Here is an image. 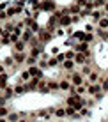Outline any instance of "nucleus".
<instances>
[{"label": "nucleus", "mask_w": 108, "mask_h": 122, "mask_svg": "<svg viewBox=\"0 0 108 122\" xmlns=\"http://www.w3.org/2000/svg\"><path fill=\"white\" fill-rule=\"evenodd\" d=\"M69 81L73 83V87H80V85H83V81H85V76L82 73H76V71H74V73H71L69 74Z\"/></svg>", "instance_id": "f257e3e1"}, {"label": "nucleus", "mask_w": 108, "mask_h": 122, "mask_svg": "<svg viewBox=\"0 0 108 122\" xmlns=\"http://www.w3.org/2000/svg\"><path fill=\"white\" fill-rule=\"evenodd\" d=\"M37 37H39V41H41L43 44H44V43H50V41L53 39L51 32H50L48 28H46V30H44V28H41V30H39V34H37Z\"/></svg>", "instance_id": "f03ea898"}, {"label": "nucleus", "mask_w": 108, "mask_h": 122, "mask_svg": "<svg viewBox=\"0 0 108 122\" xmlns=\"http://www.w3.org/2000/svg\"><path fill=\"white\" fill-rule=\"evenodd\" d=\"M101 85H98V83H89L87 85V92H89L90 96H98V94H101Z\"/></svg>", "instance_id": "7ed1b4c3"}, {"label": "nucleus", "mask_w": 108, "mask_h": 122, "mask_svg": "<svg viewBox=\"0 0 108 122\" xmlns=\"http://www.w3.org/2000/svg\"><path fill=\"white\" fill-rule=\"evenodd\" d=\"M28 73H30L32 78H43V73H41L39 66H30V67H28Z\"/></svg>", "instance_id": "20e7f679"}, {"label": "nucleus", "mask_w": 108, "mask_h": 122, "mask_svg": "<svg viewBox=\"0 0 108 122\" xmlns=\"http://www.w3.org/2000/svg\"><path fill=\"white\" fill-rule=\"evenodd\" d=\"M39 83H41V78H32L30 81H28L27 85H25V87H27V92H28V90H37Z\"/></svg>", "instance_id": "39448f33"}, {"label": "nucleus", "mask_w": 108, "mask_h": 122, "mask_svg": "<svg viewBox=\"0 0 108 122\" xmlns=\"http://www.w3.org/2000/svg\"><path fill=\"white\" fill-rule=\"evenodd\" d=\"M32 37H34V32H32L30 28L23 30V34H21V41H23L25 44H27V43H30V41H32Z\"/></svg>", "instance_id": "423d86ee"}, {"label": "nucleus", "mask_w": 108, "mask_h": 122, "mask_svg": "<svg viewBox=\"0 0 108 122\" xmlns=\"http://www.w3.org/2000/svg\"><path fill=\"white\" fill-rule=\"evenodd\" d=\"M41 11H48V12L55 11V4H53V0H48V2H43V4H41Z\"/></svg>", "instance_id": "0eeeda50"}, {"label": "nucleus", "mask_w": 108, "mask_h": 122, "mask_svg": "<svg viewBox=\"0 0 108 122\" xmlns=\"http://www.w3.org/2000/svg\"><path fill=\"white\" fill-rule=\"evenodd\" d=\"M37 92H41V94H50V87H48L46 80H41L39 87H37Z\"/></svg>", "instance_id": "6e6552de"}, {"label": "nucleus", "mask_w": 108, "mask_h": 122, "mask_svg": "<svg viewBox=\"0 0 108 122\" xmlns=\"http://www.w3.org/2000/svg\"><path fill=\"white\" fill-rule=\"evenodd\" d=\"M87 81L89 83H98V81H101V76H99L98 71H92V73L87 76Z\"/></svg>", "instance_id": "1a4fd4ad"}, {"label": "nucleus", "mask_w": 108, "mask_h": 122, "mask_svg": "<svg viewBox=\"0 0 108 122\" xmlns=\"http://www.w3.org/2000/svg\"><path fill=\"white\" fill-rule=\"evenodd\" d=\"M74 62H76V64H80V66H85L89 60H87V57L83 55V53H78V51H76V55H74Z\"/></svg>", "instance_id": "9d476101"}, {"label": "nucleus", "mask_w": 108, "mask_h": 122, "mask_svg": "<svg viewBox=\"0 0 108 122\" xmlns=\"http://www.w3.org/2000/svg\"><path fill=\"white\" fill-rule=\"evenodd\" d=\"M12 58H14V62H25L27 60V57H25L23 51H14L12 53Z\"/></svg>", "instance_id": "9b49d317"}, {"label": "nucleus", "mask_w": 108, "mask_h": 122, "mask_svg": "<svg viewBox=\"0 0 108 122\" xmlns=\"http://www.w3.org/2000/svg\"><path fill=\"white\" fill-rule=\"evenodd\" d=\"M59 83H60V90H71V87H73V83L69 81L67 78H66V80H60Z\"/></svg>", "instance_id": "f8f14e48"}, {"label": "nucleus", "mask_w": 108, "mask_h": 122, "mask_svg": "<svg viewBox=\"0 0 108 122\" xmlns=\"http://www.w3.org/2000/svg\"><path fill=\"white\" fill-rule=\"evenodd\" d=\"M74 66H76V62H74V60H64V62H62V67H64L66 71H73Z\"/></svg>", "instance_id": "ddd939ff"}, {"label": "nucleus", "mask_w": 108, "mask_h": 122, "mask_svg": "<svg viewBox=\"0 0 108 122\" xmlns=\"http://www.w3.org/2000/svg\"><path fill=\"white\" fill-rule=\"evenodd\" d=\"M71 23H73V18H71V16L66 14V16H62V18H60V27H69Z\"/></svg>", "instance_id": "4468645a"}, {"label": "nucleus", "mask_w": 108, "mask_h": 122, "mask_svg": "<svg viewBox=\"0 0 108 122\" xmlns=\"http://www.w3.org/2000/svg\"><path fill=\"white\" fill-rule=\"evenodd\" d=\"M7 80H9V74H7V73L0 74V89H2V90L7 87Z\"/></svg>", "instance_id": "2eb2a0df"}, {"label": "nucleus", "mask_w": 108, "mask_h": 122, "mask_svg": "<svg viewBox=\"0 0 108 122\" xmlns=\"http://www.w3.org/2000/svg\"><path fill=\"white\" fill-rule=\"evenodd\" d=\"M87 50H89V44H87V43H80V44H76L74 51H78V53H85Z\"/></svg>", "instance_id": "dca6fc26"}, {"label": "nucleus", "mask_w": 108, "mask_h": 122, "mask_svg": "<svg viewBox=\"0 0 108 122\" xmlns=\"http://www.w3.org/2000/svg\"><path fill=\"white\" fill-rule=\"evenodd\" d=\"M4 97H5V99H11L12 97V96H14V89H11V87H5V89H4Z\"/></svg>", "instance_id": "f3484780"}, {"label": "nucleus", "mask_w": 108, "mask_h": 122, "mask_svg": "<svg viewBox=\"0 0 108 122\" xmlns=\"http://www.w3.org/2000/svg\"><path fill=\"white\" fill-rule=\"evenodd\" d=\"M25 92H27V87H25V85H20V83H18V85L14 87V94L16 96H21V94H25Z\"/></svg>", "instance_id": "a211bd4d"}, {"label": "nucleus", "mask_w": 108, "mask_h": 122, "mask_svg": "<svg viewBox=\"0 0 108 122\" xmlns=\"http://www.w3.org/2000/svg\"><path fill=\"white\" fill-rule=\"evenodd\" d=\"M48 87H50V90H60V83L53 81V80H48Z\"/></svg>", "instance_id": "6ab92c4d"}, {"label": "nucleus", "mask_w": 108, "mask_h": 122, "mask_svg": "<svg viewBox=\"0 0 108 122\" xmlns=\"http://www.w3.org/2000/svg\"><path fill=\"white\" fill-rule=\"evenodd\" d=\"M98 25H99V28H103V30H108V18L103 16V18L98 21Z\"/></svg>", "instance_id": "aec40b11"}, {"label": "nucleus", "mask_w": 108, "mask_h": 122, "mask_svg": "<svg viewBox=\"0 0 108 122\" xmlns=\"http://www.w3.org/2000/svg\"><path fill=\"white\" fill-rule=\"evenodd\" d=\"M30 55H32V57L43 55V46H41V48H30Z\"/></svg>", "instance_id": "412c9836"}, {"label": "nucleus", "mask_w": 108, "mask_h": 122, "mask_svg": "<svg viewBox=\"0 0 108 122\" xmlns=\"http://www.w3.org/2000/svg\"><path fill=\"white\" fill-rule=\"evenodd\" d=\"M90 16H92L94 21H99V20L103 18V12L101 11H92V12H90Z\"/></svg>", "instance_id": "4be33fe9"}, {"label": "nucleus", "mask_w": 108, "mask_h": 122, "mask_svg": "<svg viewBox=\"0 0 108 122\" xmlns=\"http://www.w3.org/2000/svg\"><path fill=\"white\" fill-rule=\"evenodd\" d=\"M30 80H32L30 73H28V71H23V73H21V80H20V81H25V83H28Z\"/></svg>", "instance_id": "5701e85b"}, {"label": "nucleus", "mask_w": 108, "mask_h": 122, "mask_svg": "<svg viewBox=\"0 0 108 122\" xmlns=\"http://www.w3.org/2000/svg\"><path fill=\"white\" fill-rule=\"evenodd\" d=\"M23 50H25V43H23L21 39H20L18 43L14 44V51H23Z\"/></svg>", "instance_id": "b1692460"}, {"label": "nucleus", "mask_w": 108, "mask_h": 122, "mask_svg": "<svg viewBox=\"0 0 108 122\" xmlns=\"http://www.w3.org/2000/svg\"><path fill=\"white\" fill-rule=\"evenodd\" d=\"M73 37L76 41H80V43H83V37H85V32H74L73 34Z\"/></svg>", "instance_id": "393cba45"}, {"label": "nucleus", "mask_w": 108, "mask_h": 122, "mask_svg": "<svg viewBox=\"0 0 108 122\" xmlns=\"http://www.w3.org/2000/svg\"><path fill=\"white\" fill-rule=\"evenodd\" d=\"M74 55H76L74 50H67L66 51V60H74Z\"/></svg>", "instance_id": "a878e982"}, {"label": "nucleus", "mask_w": 108, "mask_h": 122, "mask_svg": "<svg viewBox=\"0 0 108 122\" xmlns=\"http://www.w3.org/2000/svg\"><path fill=\"white\" fill-rule=\"evenodd\" d=\"M94 41V36L90 32H85V37H83V43H87V44H90Z\"/></svg>", "instance_id": "bb28decb"}, {"label": "nucleus", "mask_w": 108, "mask_h": 122, "mask_svg": "<svg viewBox=\"0 0 108 122\" xmlns=\"http://www.w3.org/2000/svg\"><path fill=\"white\" fill-rule=\"evenodd\" d=\"M55 115L59 117V119H64V117H66V108H57V110H55Z\"/></svg>", "instance_id": "cd10ccee"}, {"label": "nucleus", "mask_w": 108, "mask_h": 122, "mask_svg": "<svg viewBox=\"0 0 108 122\" xmlns=\"http://www.w3.org/2000/svg\"><path fill=\"white\" fill-rule=\"evenodd\" d=\"M0 117H9V108L7 106H0Z\"/></svg>", "instance_id": "c85d7f7f"}, {"label": "nucleus", "mask_w": 108, "mask_h": 122, "mask_svg": "<svg viewBox=\"0 0 108 122\" xmlns=\"http://www.w3.org/2000/svg\"><path fill=\"white\" fill-rule=\"evenodd\" d=\"M90 73H92V69H90V66H89V64H85V66H83V69H82V74H83V76H89Z\"/></svg>", "instance_id": "c756f323"}, {"label": "nucleus", "mask_w": 108, "mask_h": 122, "mask_svg": "<svg viewBox=\"0 0 108 122\" xmlns=\"http://www.w3.org/2000/svg\"><path fill=\"white\" fill-rule=\"evenodd\" d=\"M7 120H9V122H18L20 120V115H18V113H9Z\"/></svg>", "instance_id": "7c9ffc66"}, {"label": "nucleus", "mask_w": 108, "mask_h": 122, "mask_svg": "<svg viewBox=\"0 0 108 122\" xmlns=\"http://www.w3.org/2000/svg\"><path fill=\"white\" fill-rule=\"evenodd\" d=\"M25 62L28 64V67H30V66H36V64H37V57H32V55H30V57H28Z\"/></svg>", "instance_id": "2f4dec72"}, {"label": "nucleus", "mask_w": 108, "mask_h": 122, "mask_svg": "<svg viewBox=\"0 0 108 122\" xmlns=\"http://www.w3.org/2000/svg\"><path fill=\"white\" fill-rule=\"evenodd\" d=\"M57 64H59L57 58H48V67H57Z\"/></svg>", "instance_id": "473e14b6"}, {"label": "nucleus", "mask_w": 108, "mask_h": 122, "mask_svg": "<svg viewBox=\"0 0 108 122\" xmlns=\"http://www.w3.org/2000/svg\"><path fill=\"white\" fill-rule=\"evenodd\" d=\"M80 11H82V7L78 5V4H74V5L71 7V9H69V12H73V14H74V12H76V14H78V12H80Z\"/></svg>", "instance_id": "72a5a7b5"}, {"label": "nucleus", "mask_w": 108, "mask_h": 122, "mask_svg": "<svg viewBox=\"0 0 108 122\" xmlns=\"http://www.w3.org/2000/svg\"><path fill=\"white\" fill-rule=\"evenodd\" d=\"M14 28H16V25H12V23H7L5 25V32H9V34L14 32Z\"/></svg>", "instance_id": "f704fd0d"}, {"label": "nucleus", "mask_w": 108, "mask_h": 122, "mask_svg": "<svg viewBox=\"0 0 108 122\" xmlns=\"http://www.w3.org/2000/svg\"><path fill=\"white\" fill-rule=\"evenodd\" d=\"M18 41H20V36H18V34H11V43L16 44Z\"/></svg>", "instance_id": "c9c22d12"}, {"label": "nucleus", "mask_w": 108, "mask_h": 122, "mask_svg": "<svg viewBox=\"0 0 108 122\" xmlns=\"http://www.w3.org/2000/svg\"><path fill=\"white\" fill-rule=\"evenodd\" d=\"M101 89L105 90V92L108 90V80H103V78H101Z\"/></svg>", "instance_id": "e433bc0d"}, {"label": "nucleus", "mask_w": 108, "mask_h": 122, "mask_svg": "<svg viewBox=\"0 0 108 122\" xmlns=\"http://www.w3.org/2000/svg\"><path fill=\"white\" fill-rule=\"evenodd\" d=\"M39 67H41V69H44V67H48V60H44V58H41V60H39Z\"/></svg>", "instance_id": "4c0bfd02"}, {"label": "nucleus", "mask_w": 108, "mask_h": 122, "mask_svg": "<svg viewBox=\"0 0 108 122\" xmlns=\"http://www.w3.org/2000/svg\"><path fill=\"white\" fill-rule=\"evenodd\" d=\"M76 4H78L80 7H82V9H83V7L87 5V4H89V0H76Z\"/></svg>", "instance_id": "58836bf2"}, {"label": "nucleus", "mask_w": 108, "mask_h": 122, "mask_svg": "<svg viewBox=\"0 0 108 122\" xmlns=\"http://www.w3.org/2000/svg\"><path fill=\"white\" fill-rule=\"evenodd\" d=\"M87 90V87H83V85H80V87H76V94H83V92Z\"/></svg>", "instance_id": "ea45409f"}, {"label": "nucleus", "mask_w": 108, "mask_h": 122, "mask_svg": "<svg viewBox=\"0 0 108 122\" xmlns=\"http://www.w3.org/2000/svg\"><path fill=\"white\" fill-rule=\"evenodd\" d=\"M57 60H59L60 64H62V62L66 60V53H59V55H57Z\"/></svg>", "instance_id": "a19ab883"}, {"label": "nucleus", "mask_w": 108, "mask_h": 122, "mask_svg": "<svg viewBox=\"0 0 108 122\" xmlns=\"http://www.w3.org/2000/svg\"><path fill=\"white\" fill-rule=\"evenodd\" d=\"M80 115H83V117H87V115H90V112H89V110H87V108L83 106V108H82V110H80Z\"/></svg>", "instance_id": "79ce46f5"}, {"label": "nucleus", "mask_w": 108, "mask_h": 122, "mask_svg": "<svg viewBox=\"0 0 108 122\" xmlns=\"http://www.w3.org/2000/svg\"><path fill=\"white\" fill-rule=\"evenodd\" d=\"M7 18H9V16H7V12H5V11L0 12V21H4V20H7Z\"/></svg>", "instance_id": "37998d69"}, {"label": "nucleus", "mask_w": 108, "mask_h": 122, "mask_svg": "<svg viewBox=\"0 0 108 122\" xmlns=\"http://www.w3.org/2000/svg\"><path fill=\"white\" fill-rule=\"evenodd\" d=\"M5 101H7V99L2 96V97H0V106H5Z\"/></svg>", "instance_id": "c03bdc74"}, {"label": "nucleus", "mask_w": 108, "mask_h": 122, "mask_svg": "<svg viewBox=\"0 0 108 122\" xmlns=\"http://www.w3.org/2000/svg\"><path fill=\"white\" fill-rule=\"evenodd\" d=\"M71 18H73V23H78V21H80V16H78V14H76V16H71Z\"/></svg>", "instance_id": "a18cd8bd"}, {"label": "nucleus", "mask_w": 108, "mask_h": 122, "mask_svg": "<svg viewBox=\"0 0 108 122\" xmlns=\"http://www.w3.org/2000/svg\"><path fill=\"white\" fill-rule=\"evenodd\" d=\"M51 53L53 55H59V48H51Z\"/></svg>", "instance_id": "49530a36"}, {"label": "nucleus", "mask_w": 108, "mask_h": 122, "mask_svg": "<svg viewBox=\"0 0 108 122\" xmlns=\"http://www.w3.org/2000/svg\"><path fill=\"white\" fill-rule=\"evenodd\" d=\"M5 73V67H4V64H0V74H4Z\"/></svg>", "instance_id": "de8ad7c7"}, {"label": "nucleus", "mask_w": 108, "mask_h": 122, "mask_svg": "<svg viewBox=\"0 0 108 122\" xmlns=\"http://www.w3.org/2000/svg\"><path fill=\"white\" fill-rule=\"evenodd\" d=\"M18 122H30V120H27V119H23V117H21V119H20Z\"/></svg>", "instance_id": "09e8293b"}, {"label": "nucleus", "mask_w": 108, "mask_h": 122, "mask_svg": "<svg viewBox=\"0 0 108 122\" xmlns=\"http://www.w3.org/2000/svg\"><path fill=\"white\" fill-rule=\"evenodd\" d=\"M4 32H5V30H4V28H2V27H0V36H2V34H4Z\"/></svg>", "instance_id": "8fccbe9b"}, {"label": "nucleus", "mask_w": 108, "mask_h": 122, "mask_svg": "<svg viewBox=\"0 0 108 122\" xmlns=\"http://www.w3.org/2000/svg\"><path fill=\"white\" fill-rule=\"evenodd\" d=\"M105 9L108 11V0H106V4H105Z\"/></svg>", "instance_id": "3c124183"}, {"label": "nucleus", "mask_w": 108, "mask_h": 122, "mask_svg": "<svg viewBox=\"0 0 108 122\" xmlns=\"http://www.w3.org/2000/svg\"><path fill=\"white\" fill-rule=\"evenodd\" d=\"M2 94H4V90H2V89H0V97H2Z\"/></svg>", "instance_id": "603ef678"}, {"label": "nucleus", "mask_w": 108, "mask_h": 122, "mask_svg": "<svg viewBox=\"0 0 108 122\" xmlns=\"http://www.w3.org/2000/svg\"><path fill=\"white\" fill-rule=\"evenodd\" d=\"M105 39H108V30H106V37H105Z\"/></svg>", "instance_id": "864d4df0"}, {"label": "nucleus", "mask_w": 108, "mask_h": 122, "mask_svg": "<svg viewBox=\"0 0 108 122\" xmlns=\"http://www.w3.org/2000/svg\"><path fill=\"white\" fill-rule=\"evenodd\" d=\"M30 122H36V120H30Z\"/></svg>", "instance_id": "5fc2aeb1"}, {"label": "nucleus", "mask_w": 108, "mask_h": 122, "mask_svg": "<svg viewBox=\"0 0 108 122\" xmlns=\"http://www.w3.org/2000/svg\"><path fill=\"white\" fill-rule=\"evenodd\" d=\"M0 44H2V43H0Z\"/></svg>", "instance_id": "6e6d98bb"}, {"label": "nucleus", "mask_w": 108, "mask_h": 122, "mask_svg": "<svg viewBox=\"0 0 108 122\" xmlns=\"http://www.w3.org/2000/svg\"><path fill=\"white\" fill-rule=\"evenodd\" d=\"M106 18H108V16H106Z\"/></svg>", "instance_id": "4d7b16f0"}, {"label": "nucleus", "mask_w": 108, "mask_h": 122, "mask_svg": "<svg viewBox=\"0 0 108 122\" xmlns=\"http://www.w3.org/2000/svg\"><path fill=\"white\" fill-rule=\"evenodd\" d=\"M106 80H108V78H106Z\"/></svg>", "instance_id": "13d9d810"}]
</instances>
